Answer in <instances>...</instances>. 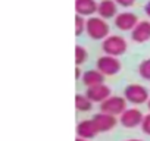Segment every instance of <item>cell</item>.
Segmentation results:
<instances>
[{
    "mask_svg": "<svg viewBox=\"0 0 150 141\" xmlns=\"http://www.w3.org/2000/svg\"><path fill=\"white\" fill-rule=\"evenodd\" d=\"M110 27L106 19L100 16H90L86 24V32L91 40H105L109 37Z\"/></svg>",
    "mask_w": 150,
    "mask_h": 141,
    "instance_id": "cell-1",
    "label": "cell"
},
{
    "mask_svg": "<svg viewBox=\"0 0 150 141\" xmlns=\"http://www.w3.org/2000/svg\"><path fill=\"white\" fill-rule=\"evenodd\" d=\"M127 49H128V43L121 35H109L102 43V50L105 51V54L115 56V57L122 56L127 51Z\"/></svg>",
    "mask_w": 150,
    "mask_h": 141,
    "instance_id": "cell-2",
    "label": "cell"
},
{
    "mask_svg": "<svg viewBox=\"0 0 150 141\" xmlns=\"http://www.w3.org/2000/svg\"><path fill=\"white\" fill-rule=\"evenodd\" d=\"M127 99L121 96H110L103 103H100V112L112 115V116H121L128 107H127Z\"/></svg>",
    "mask_w": 150,
    "mask_h": 141,
    "instance_id": "cell-3",
    "label": "cell"
},
{
    "mask_svg": "<svg viewBox=\"0 0 150 141\" xmlns=\"http://www.w3.org/2000/svg\"><path fill=\"white\" fill-rule=\"evenodd\" d=\"M121 68H122L121 60L118 57L109 56V54L100 56L97 59V63H96V69H99L105 77H113V75L119 74Z\"/></svg>",
    "mask_w": 150,
    "mask_h": 141,
    "instance_id": "cell-4",
    "label": "cell"
},
{
    "mask_svg": "<svg viewBox=\"0 0 150 141\" xmlns=\"http://www.w3.org/2000/svg\"><path fill=\"white\" fill-rule=\"evenodd\" d=\"M124 97L131 104H143L149 102V91L144 85L140 84H129L124 88Z\"/></svg>",
    "mask_w": 150,
    "mask_h": 141,
    "instance_id": "cell-5",
    "label": "cell"
},
{
    "mask_svg": "<svg viewBox=\"0 0 150 141\" xmlns=\"http://www.w3.org/2000/svg\"><path fill=\"white\" fill-rule=\"evenodd\" d=\"M143 119H144V115L141 113V110L135 109V107H129L127 109L121 116H119V123L124 126V128H137V126H141L143 123Z\"/></svg>",
    "mask_w": 150,
    "mask_h": 141,
    "instance_id": "cell-6",
    "label": "cell"
},
{
    "mask_svg": "<svg viewBox=\"0 0 150 141\" xmlns=\"http://www.w3.org/2000/svg\"><path fill=\"white\" fill-rule=\"evenodd\" d=\"M138 22L137 15L132 12H121L115 18V27L121 31H132Z\"/></svg>",
    "mask_w": 150,
    "mask_h": 141,
    "instance_id": "cell-7",
    "label": "cell"
},
{
    "mask_svg": "<svg viewBox=\"0 0 150 141\" xmlns=\"http://www.w3.org/2000/svg\"><path fill=\"white\" fill-rule=\"evenodd\" d=\"M93 121L99 129V132H109L112 131L116 123H118V119L116 116H112V115H108V113H103V112H99L93 116Z\"/></svg>",
    "mask_w": 150,
    "mask_h": 141,
    "instance_id": "cell-8",
    "label": "cell"
},
{
    "mask_svg": "<svg viewBox=\"0 0 150 141\" xmlns=\"http://www.w3.org/2000/svg\"><path fill=\"white\" fill-rule=\"evenodd\" d=\"M112 94L110 88L106 84H99L94 87H88L86 91V96L93 102V103H103L106 99H109Z\"/></svg>",
    "mask_w": 150,
    "mask_h": 141,
    "instance_id": "cell-9",
    "label": "cell"
},
{
    "mask_svg": "<svg viewBox=\"0 0 150 141\" xmlns=\"http://www.w3.org/2000/svg\"><path fill=\"white\" fill-rule=\"evenodd\" d=\"M99 134V129L93 119H84L77 125V137L84 140H93Z\"/></svg>",
    "mask_w": 150,
    "mask_h": 141,
    "instance_id": "cell-10",
    "label": "cell"
},
{
    "mask_svg": "<svg viewBox=\"0 0 150 141\" xmlns=\"http://www.w3.org/2000/svg\"><path fill=\"white\" fill-rule=\"evenodd\" d=\"M131 38L135 43H146L150 40V22L149 21H140L135 28L131 31Z\"/></svg>",
    "mask_w": 150,
    "mask_h": 141,
    "instance_id": "cell-11",
    "label": "cell"
},
{
    "mask_svg": "<svg viewBox=\"0 0 150 141\" xmlns=\"http://www.w3.org/2000/svg\"><path fill=\"white\" fill-rule=\"evenodd\" d=\"M97 13L103 19H115L118 15V3L115 0H102L97 8Z\"/></svg>",
    "mask_w": 150,
    "mask_h": 141,
    "instance_id": "cell-12",
    "label": "cell"
},
{
    "mask_svg": "<svg viewBox=\"0 0 150 141\" xmlns=\"http://www.w3.org/2000/svg\"><path fill=\"white\" fill-rule=\"evenodd\" d=\"M99 3L96 0H75V11L77 15L81 16H91L93 13H97Z\"/></svg>",
    "mask_w": 150,
    "mask_h": 141,
    "instance_id": "cell-13",
    "label": "cell"
},
{
    "mask_svg": "<svg viewBox=\"0 0 150 141\" xmlns=\"http://www.w3.org/2000/svg\"><path fill=\"white\" fill-rule=\"evenodd\" d=\"M105 82V75L100 72L99 69H90V70H86L84 75H83V84L88 88V87H94V85H99V84H103Z\"/></svg>",
    "mask_w": 150,
    "mask_h": 141,
    "instance_id": "cell-14",
    "label": "cell"
},
{
    "mask_svg": "<svg viewBox=\"0 0 150 141\" xmlns=\"http://www.w3.org/2000/svg\"><path fill=\"white\" fill-rule=\"evenodd\" d=\"M75 107L80 112H90L93 109V102L83 94H77L75 96Z\"/></svg>",
    "mask_w": 150,
    "mask_h": 141,
    "instance_id": "cell-15",
    "label": "cell"
},
{
    "mask_svg": "<svg viewBox=\"0 0 150 141\" xmlns=\"http://www.w3.org/2000/svg\"><path fill=\"white\" fill-rule=\"evenodd\" d=\"M87 57H88V53H87V50L83 46H80V44L75 46V63H77V66L86 63Z\"/></svg>",
    "mask_w": 150,
    "mask_h": 141,
    "instance_id": "cell-16",
    "label": "cell"
},
{
    "mask_svg": "<svg viewBox=\"0 0 150 141\" xmlns=\"http://www.w3.org/2000/svg\"><path fill=\"white\" fill-rule=\"evenodd\" d=\"M138 74L143 80L150 81V59H146L138 65Z\"/></svg>",
    "mask_w": 150,
    "mask_h": 141,
    "instance_id": "cell-17",
    "label": "cell"
},
{
    "mask_svg": "<svg viewBox=\"0 0 150 141\" xmlns=\"http://www.w3.org/2000/svg\"><path fill=\"white\" fill-rule=\"evenodd\" d=\"M86 24H87V21L84 19V16H81V15L75 16V35L77 37H80L83 34V31H86Z\"/></svg>",
    "mask_w": 150,
    "mask_h": 141,
    "instance_id": "cell-18",
    "label": "cell"
},
{
    "mask_svg": "<svg viewBox=\"0 0 150 141\" xmlns=\"http://www.w3.org/2000/svg\"><path fill=\"white\" fill-rule=\"evenodd\" d=\"M141 131L146 135H150V113L144 115V119H143V123H141Z\"/></svg>",
    "mask_w": 150,
    "mask_h": 141,
    "instance_id": "cell-19",
    "label": "cell"
},
{
    "mask_svg": "<svg viewBox=\"0 0 150 141\" xmlns=\"http://www.w3.org/2000/svg\"><path fill=\"white\" fill-rule=\"evenodd\" d=\"M115 2L119 6H122V8H129V6H132L135 3V0H115Z\"/></svg>",
    "mask_w": 150,
    "mask_h": 141,
    "instance_id": "cell-20",
    "label": "cell"
},
{
    "mask_svg": "<svg viewBox=\"0 0 150 141\" xmlns=\"http://www.w3.org/2000/svg\"><path fill=\"white\" fill-rule=\"evenodd\" d=\"M144 12H146V15L150 18V2H147V5L144 6Z\"/></svg>",
    "mask_w": 150,
    "mask_h": 141,
    "instance_id": "cell-21",
    "label": "cell"
},
{
    "mask_svg": "<svg viewBox=\"0 0 150 141\" xmlns=\"http://www.w3.org/2000/svg\"><path fill=\"white\" fill-rule=\"evenodd\" d=\"M80 77H81V69L77 66V68H75V78H77V80H80Z\"/></svg>",
    "mask_w": 150,
    "mask_h": 141,
    "instance_id": "cell-22",
    "label": "cell"
},
{
    "mask_svg": "<svg viewBox=\"0 0 150 141\" xmlns=\"http://www.w3.org/2000/svg\"><path fill=\"white\" fill-rule=\"evenodd\" d=\"M125 141H141V140H138V138H131V140H125Z\"/></svg>",
    "mask_w": 150,
    "mask_h": 141,
    "instance_id": "cell-23",
    "label": "cell"
},
{
    "mask_svg": "<svg viewBox=\"0 0 150 141\" xmlns=\"http://www.w3.org/2000/svg\"><path fill=\"white\" fill-rule=\"evenodd\" d=\"M75 141H87V140H84V138H80V137H77V140Z\"/></svg>",
    "mask_w": 150,
    "mask_h": 141,
    "instance_id": "cell-24",
    "label": "cell"
},
{
    "mask_svg": "<svg viewBox=\"0 0 150 141\" xmlns=\"http://www.w3.org/2000/svg\"><path fill=\"white\" fill-rule=\"evenodd\" d=\"M147 109H149V112H150V99H149V102H147Z\"/></svg>",
    "mask_w": 150,
    "mask_h": 141,
    "instance_id": "cell-25",
    "label": "cell"
}]
</instances>
